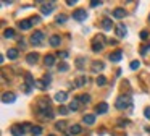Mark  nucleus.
Wrapping results in <instances>:
<instances>
[{
  "label": "nucleus",
  "instance_id": "nucleus-1",
  "mask_svg": "<svg viewBox=\"0 0 150 136\" xmlns=\"http://www.w3.org/2000/svg\"><path fill=\"white\" fill-rule=\"evenodd\" d=\"M115 107L118 110H124V109H131L132 107V99L129 96H120L116 97V102H115Z\"/></svg>",
  "mask_w": 150,
  "mask_h": 136
},
{
  "label": "nucleus",
  "instance_id": "nucleus-2",
  "mask_svg": "<svg viewBox=\"0 0 150 136\" xmlns=\"http://www.w3.org/2000/svg\"><path fill=\"white\" fill-rule=\"evenodd\" d=\"M103 47H105V37H103V34L95 36V37L92 39V50H94V52H100Z\"/></svg>",
  "mask_w": 150,
  "mask_h": 136
},
{
  "label": "nucleus",
  "instance_id": "nucleus-3",
  "mask_svg": "<svg viewBox=\"0 0 150 136\" xmlns=\"http://www.w3.org/2000/svg\"><path fill=\"white\" fill-rule=\"evenodd\" d=\"M44 41V32L42 31H36L33 36H31V44L33 45H40Z\"/></svg>",
  "mask_w": 150,
  "mask_h": 136
},
{
  "label": "nucleus",
  "instance_id": "nucleus-4",
  "mask_svg": "<svg viewBox=\"0 0 150 136\" xmlns=\"http://www.w3.org/2000/svg\"><path fill=\"white\" fill-rule=\"evenodd\" d=\"M55 10V3L53 2H49V3H42V6H40V11H42V15H47L49 16L50 13Z\"/></svg>",
  "mask_w": 150,
  "mask_h": 136
},
{
  "label": "nucleus",
  "instance_id": "nucleus-5",
  "mask_svg": "<svg viewBox=\"0 0 150 136\" xmlns=\"http://www.w3.org/2000/svg\"><path fill=\"white\" fill-rule=\"evenodd\" d=\"M73 18H74L76 21H84V19L87 18V13H86V10L78 8V10H74V13H73Z\"/></svg>",
  "mask_w": 150,
  "mask_h": 136
},
{
  "label": "nucleus",
  "instance_id": "nucleus-6",
  "mask_svg": "<svg viewBox=\"0 0 150 136\" xmlns=\"http://www.w3.org/2000/svg\"><path fill=\"white\" fill-rule=\"evenodd\" d=\"M39 115L42 117V118H53V110L52 107H47V109H39Z\"/></svg>",
  "mask_w": 150,
  "mask_h": 136
},
{
  "label": "nucleus",
  "instance_id": "nucleus-7",
  "mask_svg": "<svg viewBox=\"0 0 150 136\" xmlns=\"http://www.w3.org/2000/svg\"><path fill=\"white\" fill-rule=\"evenodd\" d=\"M16 100V96H15L13 92H4L2 94V102L4 104H11Z\"/></svg>",
  "mask_w": 150,
  "mask_h": 136
},
{
  "label": "nucleus",
  "instance_id": "nucleus-8",
  "mask_svg": "<svg viewBox=\"0 0 150 136\" xmlns=\"http://www.w3.org/2000/svg\"><path fill=\"white\" fill-rule=\"evenodd\" d=\"M10 133L13 136H23L24 135V130H23V126H21V125H13L10 128Z\"/></svg>",
  "mask_w": 150,
  "mask_h": 136
},
{
  "label": "nucleus",
  "instance_id": "nucleus-9",
  "mask_svg": "<svg viewBox=\"0 0 150 136\" xmlns=\"http://www.w3.org/2000/svg\"><path fill=\"white\" fill-rule=\"evenodd\" d=\"M126 32H127V28L123 24V23L116 26V36H118V37H124V36H126Z\"/></svg>",
  "mask_w": 150,
  "mask_h": 136
},
{
  "label": "nucleus",
  "instance_id": "nucleus-10",
  "mask_svg": "<svg viewBox=\"0 0 150 136\" xmlns=\"http://www.w3.org/2000/svg\"><path fill=\"white\" fill-rule=\"evenodd\" d=\"M53 99L57 100V102H65L66 99H68V94L65 92V91H58V92L55 94V97Z\"/></svg>",
  "mask_w": 150,
  "mask_h": 136
},
{
  "label": "nucleus",
  "instance_id": "nucleus-11",
  "mask_svg": "<svg viewBox=\"0 0 150 136\" xmlns=\"http://www.w3.org/2000/svg\"><path fill=\"white\" fill-rule=\"evenodd\" d=\"M113 16H115L116 19L124 18V16H126V10H124V8H115V10H113Z\"/></svg>",
  "mask_w": 150,
  "mask_h": 136
},
{
  "label": "nucleus",
  "instance_id": "nucleus-12",
  "mask_svg": "<svg viewBox=\"0 0 150 136\" xmlns=\"http://www.w3.org/2000/svg\"><path fill=\"white\" fill-rule=\"evenodd\" d=\"M107 110H108V104L107 102H100V104H97V107H95V112L97 113H107Z\"/></svg>",
  "mask_w": 150,
  "mask_h": 136
},
{
  "label": "nucleus",
  "instance_id": "nucleus-13",
  "mask_svg": "<svg viewBox=\"0 0 150 136\" xmlns=\"http://www.w3.org/2000/svg\"><path fill=\"white\" fill-rule=\"evenodd\" d=\"M108 58H110L111 62H120L121 58H123V52H121V50H115L113 54H110V57H108Z\"/></svg>",
  "mask_w": 150,
  "mask_h": 136
},
{
  "label": "nucleus",
  "instance_id": "nucleus-14",
  "mask_svg": "<svg viewBox=\"0 0 150 136\" xmlns=\"http://www.w3.org/2000/svg\"><path fill=\"white\" fill-rule=\"evenodd\" d=\"M87 76H84V74H82V76H79V78H76V81H74V84L78 87H82V86H86V84H87Z\"/></svg>",
  "mask_w": 150,
  "mask_h": 136
},
{
  "label": "nucleus",
  "instance_id": "nucleus-15",
  "mask_svg": "<svg viewBox=\"0 0 150 136\" xmlns=\"http://www.w3.org/2000/svg\"><path fill=\"white\" fill-rule=\"evenodd\" d=\"M82 120H84L86 125L91 126V125H94V123H95V115H92V113H86L84 118H82Z\"/></svg>",
  "mask_w": 150,
  "mask_h": 136
},
{
  "label": "nucleus",
  "instance_id": "nucleus-16",
  "mask_svg": "<svg viewBox=\"0 0 150 136\" xmlns=\"http://www.w3.org/2000/svg\"><path fill=\"white\" fill-rule=\"evenodd\" d=\"M37 58H39V54H28V57H26V62L29 65H34V63H37Z\"/></svg>",
  "mask_w": 150,
  "mask_h": 136
},
{
  "label": "nucleus",
  "instance_id": "nucleus-17",
  "mask_svg": "<svg viewBox=\"0 0 150 136\" xmlns=\"http://www.w3.org/2000/svg\"><path fill=\"white\" fill-rule=\"evenodd\" d=\"M31 26H33L31 19H23V21H20V28L23 29V31H28V29H31Z\"/></svg>",
  "mask_w": 150,
  "mask_h": 136
},
{
  "label": "nucleus",
  "instance_id": "nucleus-18",
  "mask_svg": "<svg viewBox=\"0 0 150 136\" xmlns=\"http://www.w3.org/2000/svg\"><path fill=\"white\" fill-rule=\"evenodd\" d=\"M102 26H103V29L110 31V29H111V26H113V21H111L110 18H105V19H102Z\"/></svg>",
  "mask_w": 150,
  "mask_h": 136
},
{
  "label": "nucleus",
  "instance_id": "nucleus-19",
  "mask_svg": "<svg viewBox=\"0 0 150 136\" xmlns=\"http://www.w3.org/2000/svg\"><path fill=\"white\" fill-rule=\"evenodd\" d=\"M60 42H62L60 36H52V37H50V45H52V47H58Z\"/></svg>",
  "mask_w": 150,
  "mask_h": 136
},
{
  "label": "nucleus",
  "instance_id": "nucleus-20",
  "mask_svg": "<svg viewBox=\"0 0 150 136\" xmlns=\"http://www.w3.org/2000/svg\"><path fill=\"white\" fill-rule=\"evenodd\" d=\"M7 57L10 58V60H15V58H18V50H16V49H8Z\"/></svg>",
  "mask_w": 150,
  "mask_h": 136
},
{
  "label": "nucleus",
  "instance_id": "nucleus-21",
  "mask_svg": "<svg viewBox=\"0 0 150 136\" xmlns=\"http://www.w3.org/2000/svg\"><path fill=\"white\" fill-rule=\"evenodd\" d=\"M47 86H49V84H47L44 79H37L36 81V87H37V89H40V91H45Z\"/></svg>",
  "mask_w": 150,
  "mask_h": 136
},
{
  "label": "nucleus",
  "instance_id": "nucleus-22",
  "mask_svg": "<svg viewBox=\"0 0 150 136\" xmlns=\"http://www.w3.org/2000/svg\"><path fill=\"white\" fill-rule=\"evenodd\" d=\"M100 70H103V63H102V62H94V63H92V71L98 73Z\"/></svg>",
  "mask_w": 150,
  "mask_h": 136
},
{
  "label": "nucleus",
  "instance_id": "nucleus-23",
  "mask_svg": "<svg viewBox=\"0 0 150 136\" xmlns=\"http://www.w3.org/2000/svg\"><path fill=\"white\" fill-rule=\"evenodd\" d=\"M82 131V128L79 125H73V126H69V135H79V133Z\"/></svg>",
  "mask_w": 150,
  "mask_h": 136
},
{
  "label": "nucleus",
  "instance_id": "nucleus-24",
  "mask_svg": "<svg viewBox=\"0 0 150 136\" xmlns=\"http://www.w3.org/2000/svg\"><path fill=\"white\" fill-rule=\"evenodd\" d=\"M45 67H52L53 63H55V57L53 55H45Z\"/></svg>",
  "mask_w": 150,
  "mask_h": 136
},
{
  "label": "nucleus",
  "instance_id": "nucleus-25",
  "mask_svg": "<svg viewBox=\"0 0 150 136\" xmlns=\"http://www.w3.org/2000/svg\"><path fill=\"white\" fill-rule=\"evenodd\" d=\"M69 70V65L66 63V62H62V63H58V71L60 73H65V71Z\"/></svg>",
  "mask_w": 150,
  "mask_h": 136
},
{
  "label": "nucleus",
  "instance_id": "nucleus-26",
  "mask_svg": "<svg viewBox=\"0 0 150 136\" xmlns=\"http://www.w3.org/2000/svg\"><path fill=\"white\" fill-rule=\"evenodd\" d=\"M78 100H79V102H82V104H89L91 96H89V94H81V96L78 97Z\"/></svg>",
  "mask_w": 150,
  "mask_h": 136
},
{
  "label": "nucleus",
  "instance_id": "nucleus-27",
  "mask_svg": "<svg viewBox=\"0 0 150 136\" xmlns=\"http://www.w3.org/2000/svg\"><path fill=\"white\" fill-rule=\"evenodd\" d=\"M95 83H97L98 86H105V84H107V78H105L103 74H98V76H97V81H95Z\"/></svg>",
  "mask_w": 150,
  "mask_h": 136
},
{
  "label": "nucleus",
  "instance_id": "nucleus-28",
  "mask_svg": "<svg viewBox=\"0 0 150 136\" xmlns=\"http://www.w3.org/2000/svg\"><path fill=\"white\" fill-rule=\"evenodd\" d=\"M78 107H79V100L78 99H74V100H71V102H69V110H73V112H74V110H78Z\"/></svg>",
  "mask_w": 150,
  "mask_h": 136
},
{
  "label": "nucleus",
  "instance_id": "nucleus-29",
  "mask_svg": "<svg viewBox=\"0 0 150 136\" xmlns=\"http://www.w3.org/2000/svg\"><path fill=\"white\" fill-rule=\"evenodd\" d=\"M4 36H5L7 39H11V37L15 36V31H13V29H5V31H4Z\"/></svg>",
  "mask_w": 150,
  "mask_h": 136
},
{
  "label": "nucleus",
  "instance_id": "nucleus-30",
  "mask_svg": "<svg viewBox=\"0 0 150 136\" xmlns=\"http://www.w3.org/2000/svg\"><path fill=\"white\" fill-rule=\"evenodd\" d=\"M55 128L57 130H60V131H65V128H66V122H58L55 125Z\"/></svg>",
  "mask_w": 150,
  "mask_h": 136
},
{
  "label": "nucleus",
  "instance_id": "nucleus-31",
  "mask_svg": "<svg viewBox=\"0 0 150 136\" xmlns=\"http://www.w3.org/2000/svg\"><path fill=\"white\" fill-rule=\"evenodd\" d=\"M31 133H33L34 136H37V135H40V133H42V128H40V126H33Z\"/></svg>",
  "mask_w": 150,
  "mask_h": 136
},
{
  "label": "nucleus",
  "instance_id": "nucleus-32",
  "mask_svg": "<svg viewBox=\"0 0 150 136\" xmlns=\"http://www.w3.org/2000/svg\"><path fill=\"white\" fill-rule=\"evenodd\" d=\"M66 18H68L66 15H58L57 16V23H58V24H63V23L66 21Z\"/></svg>",
  "mask_w": 150,
  "mask_h": 136
},
{
  "label": "nucleus",
  "instance_id": "nucleus-33",
  "mask_svg": "<svg viewBox=\"0 0 150 136\" xmlns=\"http://www.w3.org/2000/svg\"><path fill=\"white\" fill-rule=\"evenodd\" d=\"M58 112L60 113H62V115H68V112H69V107H60V109H58Z\"/></svg>",
  "mask_w": 150,
  "mask_h": 136
},
{
  "label": "nucleus",
  "instance_id": "nucleus-34",
  "mask_svg": "<svg viewBox=\"0 0 150 136\" xmlns=\"http://www.w3.org/2000/svg\"><path fill=\"white\" fill-rule=\"evenodd\" d=\"M139 67H140V62H139V60H134V62H131V68H132V70H137Z\"/></svg>",
  "mask_w": 150,
  "mask_h": 136
},
{
  "label": "nucleus",
  "instance_id": "nucleus-35",
  "mask_svg": "<svg viewBox=\"0 0 150 136\" xmlns=\"http://www.w3.org/2000/svg\"><path fill=\"white\" fill-rule=\"evenodd\" d=\"M127 123H129L127 120H120V122H118V126H120V128H126Z\"/></svg>",
  "mask_w": 150,
  "mask_h": 136
},
{
  "label": "nucleus",
  "instance_id": "nucleus-36",
  "mask_svg": "<svg viewBox=\"0 0 150 136\" xmlns=\"http://www.w3.org/2000/svg\"><path fill=\"white\" fill-rule=\"evenodd\" d=\"M29 19H31L33 24H39V23H40V16H33V18H29Z\"/></svg>",
  "mask_w": 150,
  "mask_h": 136
},
{
  "label": "nucleus",
  "instance_id": "nucleus-37",
  "mask_svg": "<svg viewBox=\"0 0 150 136\" xmlns=\"http://www.w3.org/2000/svg\"><path fill=\"white\" fill-rule=\"evenodd\" d=\"M102 5V2H98V0H92V2H91V6H94V8H95V6H100Z\"/></svg>",
  "mask_w": 150,
  "mask_h": 136
},
{
  "label": "nucleus",
  "instance_id": "nucleus-38",
  "mask_svg": "<svg viewBox=\"0 0 150 136\" xmlns=\"http://www.w3.org/2000/svg\"><path fill=\"white\" fill-rule=\"evenodd\" d=\"M147 37H149V32H147V31H142V32H140V39H144V41H145Z\"/></svg>",
  "mask_w": 150,
  "mask_h": 136
},
{
  "label": "nucleus",
  "instance_id": "nucleus-39",
  "mask_svg": "<svg viewBox=\"0 0 150 136\" xmlns=\"http://www.w3.org/2000/svg\"><path fill=\"white\" fill-rule=\"evenodd\" d=\"M58 57H62V58H66V57H68V52H66V50H63V52H58Z\"/></svg>",
  "mask_w": 150,
  "mask_h": 136
},
{
  "label": "nucleus",
  "instance_id": "nucleus-40",
  "mask_svg": "<svg viewBox=\"0 0 150 136\" xmlns=\"http://www.w3.org/2000/svg\"><path fill=\"white\" fill-rule=\"evenodd\" d=\"M144 115H145V118H150V107H147V109L144 110Z\"/></svg>",
  "mask_w": 150,
  "mask_h": 136
},
{
  "label": "nucleus",
  "instance_id": "nucleus-41",
  "mask_svg": "<svg viewBox=\"0 0 150 136\" xmlns=\"http://www.w3.org/2000/svg\"><path fill=\"white\" fill-rule=\"evenodd\" d=\"M23 130H24V131H28V130H33V126H31L29 123H24V125H23Z\"/></svg>",
  "mask_w": 150,
  "mask_h": 136
},
{
  "label": "nucleus",
  "instance_id": "nucleus-42",
  "mask_svg": "<svg viewBox=\"0 0 150 136\" xmlns=\"http://www.w3.org/2000/svg\"><path fill=\"white\" fill-rule=\"evenodd\" d=\"M66 3H68V5H74V3H76V0H68Z\"/></svg>",
  "mask_w": 150,
  "mask_h": 136
},
{
  "label": "nucleus",
  "instance_id": "nucleus-43",
  "mask_svg": "<svg viewBox=\"0 0 150 136\" xmlns=\"http://www.w3.org/2000/svg\"><path fill=\"white\" fill-rule=\"evenodd\" d=\"M49 136H53V135H49Z\"/></svg>",
  "mask_w": 150,
  "mask_h": 136
},
{
  "label": "nucleus",
  "instance_id": "nucleus-44",
  "mask_svg": "<svg viewBox=\"0 0 150 136\" xmlns=\"http://www.w3.org/2000/svg\"><path fill=\"white\" fill-rule=\"evenodd\" d=\"M149 19H150V16H149Z\"/></svg>",
  "mask_w": 150,
  "mask_h": 136
}]
</instances>
